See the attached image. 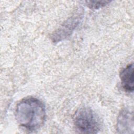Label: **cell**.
<instances>
[{"mask_svg":"<svg viewBox=\"0 0 134 134\" xmlns=\"http://www.w3.org/2000/svg\"><path fill=\"white\" fill-rule=\"evenodd\" d=\"M117 130L120 133H129L133 132V120L132 112L128 109L122 110L117 120Z\"/></svg>","mask_w":134,"mask_h":134,"instance_id":"obj_4","label":"cell"},{"mask_svg":"<svg viewBox=\"0 0 134 134\" xmlns=\"http://www.w3.org/2000/svg\"><path fill=\"white\" fill-rule=\"evenodd\" d=\"M87 3V6L91 8L94 9H97L100 7H103L106 4H107L108 3H109V1H88L86 2Z\"/></svg>","mask_w":134,"mask_h":134,"instance_id":"obj_6","label":"cell"},{"mask_svg":"<svg viewBox=\"0 0 134 134\" xmlns=\"http://www.w3.org/2000/svg\"><path fill=\"white\" fill-rule=\"evenodd\" d=\"M74 123L76 129L80 133H96L100 130L98 118L88 108H82L77 110L74 117Z\"/></svg>","mask_w":134,"mask_h":134,"instance_id":"obj_2","label":"cell"},{"mask_svg":"<svg viewBox=\"0 0 134 134\" xmlns=\"http://www.w3.org/2000/svg\"><path fill=\"white\" fill-rule=\"evenodd\" d=\"M82 13L78 12L69 18L53 34L52 39L54 42L60 41L69 36L78 25Z\"/></svg>","mask_w":134,"mask_h":134,"instance_id":"obj_3","label":"cell"},{"mask_svg":"<svg viewBox=\"0 0 134 134\" xmlns=\"http://www.w3.org/2000/svg\"><path fill=\"white\" fill-rule=\"evenodd\" d=\"M120 78L124 88L127 92H133V64L132 63L127 65L120 71Z\"/></svg>","mask_w":134,"mask_h":134,"instance_id":"obj_5","label":"cell"},{"mask_svg":"<svg viewBox=\"0 0 134 134\" xmlns=\"http://www.w3.org/2000/svg\"><path fill=\"white\" fill-rule=\"evenodd\" d=\"M15 116L20 126L29 131L36 130L44 122L45 106L42 102L36 98H26L17 105Z\"/></svg>","mask_w":134,"mask_h":134,"instance_id":"obj_1","label":"cell"}]
</instances>
